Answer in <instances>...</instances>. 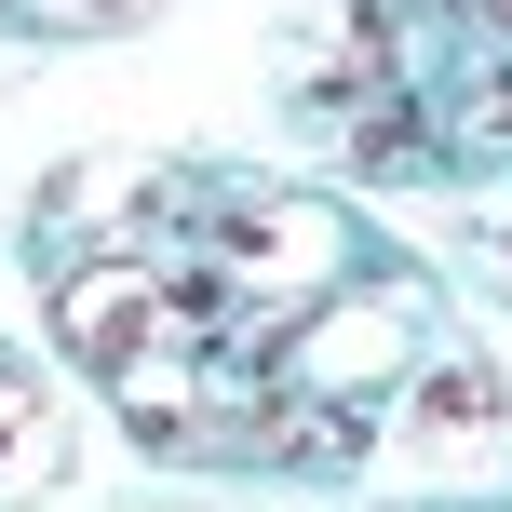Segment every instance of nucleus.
<instances>
[{"mask_svg": "<svg viewBox=\"0 0 512 512\" xmlns=\"http://www.w3.org/2000/svg\"><path fill=\"white\" fill-rule=\"evenodd\" d=\"M203 230H216V283H230V297H283V283H324V270H337V216H324V203L230 189Z\"/></svg>", "mask_w": 512, "mask_h": 512, "instance_id": "1", "label": "nucleus"}, {"mask_svg": "<svg viewBox=\"0 0 512 512\" xmlns=\"http://www.w3.org/2000/svg\"><path fill=\"white\" fill-rule=\"evenodd\" d=\"M162 297H176V283H162L149 256H81V270L54 283V337H68V364L122 378V364L162 337Z\"/></svg>", "mask_w": 512, "mask_h": 512, "instance_id": "2", "label": "nucleus"}, {"mask_svg": "<svg viewBox=\"0 0 512 512\" xmlns=\"http://www.w3.org/2000/svg\"><path fill=\"white\" fill-rule=\"evenodd\" d=\"M68 472V432H54V405L0 364V499H27V486H54Z\"/></svg>", "mask_w": 512, "mask_h": 512, "instance_id": "3", "label": "nucleus"}, {"mask_svg": "<svg viewBox=\"0 0 512 512\" xmlns=\"http://www.w3.org/2000/svg\"><path fill=\"white\" fill-rule=\"evenodd\" d=\"M418 418H432V432H499V378H486V364H459V351L418 364Z\"/></svg>", "mask_w": 512, "mask_h": 512, "instance_id": "4", "label": "nucleus"}, {"mask_svg": "<svg viewBox=\"0 0 512 512\" xmlns=\"http://www.w3.org/2000/svg\"><path fill=\"white\" fill-rule=\"evenodd\" d=\"M472 149H512V68H486V95H472Z\"/></svg>", "mask_w": 512, "mask_h": 512, "instance_id": "5", "label": "nucleus"}, {"mask_svg": "<svg viewBox=\"0 0 512 512\" xmlns=\"http://www.w3.org/2000/svg\"><path fill=\"white\" fill-rule=\"evenodd\" d=\"M81 14H95V27H135V14H149V0H81Z\"/></svg>", "mask_w": 512, "mask_h": 512, "instance_id": "6", "label": "nucleus"}]
</instances>
